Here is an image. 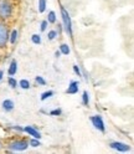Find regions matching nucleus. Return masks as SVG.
Instances as JSON below:
<instances>
[{
    "label": "nucleus",
    "mask_w": 134,
    "mask_h": 154,
    "mask_svg": "<svg viewBox=\"0 0 134 154\" xmlns=\"http://www.w3.org/2000/svg\"><path fill=\"white\" fill-rule=\"evenodd\" d=\"M13 14V5L9 0H0V19H9Z\"/></svg>",
    "instance_id": "nucleus-1"
},
{
    "label": "nucleus",
    "mask_w": 134,
    "mask_h": 154,
    "mask_svg": "<svg viewBox=\"0 0 134 154\" xmlns=\"http://www.w3.org/2000/svg\"><path fill=\"white\" fill-rule=\"evenodd\" d=\"M61 15H62V21H63L65 31L69 34L70 36H72V23H71V16H70L69 11H67L63 6H61Z\"/></svg>",
    "instance_id": "nucleus-2"
},
{
    "label": "nucleus",
    "mask_w": 134,
    "mask_h": 154,
    "mask_svg": "<svg viewBox=\"0 0 134 154\" xmlns=\"http://www.w3.org/2000/svg\"><path fill=\"white\" fill-rule=\"evenodd\" d=\"M9 41V30L5 24L0 23V49L6 46Z\"/></svg>",
    "instance_id": "nucleus-3"
},
{
    "label": "nucleus",
    "mask_w": 134,
    "mask_h": 154,
    "mask_svg": "<svg viewBox=\"0 0 134 154\" xmlns=\"http://www.w3.org/2000/svg\"><path fill=\"white\" fill-rule=\"evenodd\" d=\"M29 147V142L25 139H19V140H14L9 144V148L11 150H16V152H21L25 150Z\"/></svg>",
    "instance_id": "nucleus-4"
},
{
    "label": "nucleus",
    "mask_w": 134,
    "mask_h": 154,
    "mask_svg": "<svg viewBox=\"0 0 134 154\" xmlns=\"http://www.w3.org/2000/svg\"><path fill=\"white\" fill-rule=\"evenodd\" d=\"M91 122L98 131H101V132L106 131V127H104V123H103V119L101 116H93V117H91Z\"/></svg>",
    "instance_id": "nucleus-5"
},
{
    "label": "nucleus",
    "mask_w": 134,
    "mask_h": 154,
    "mask_svg": "<svg viewBox=\"0 0 134 154\" xmlns=\"http://www.w3.org/2000/svg\"><path fill=\"white\" fill-rule=\"evenodd\" d=\"M111 148L117 149L118 152H128V150L130 149L128 144L122 143V142H112V143H111Z\"/></svg>",
    "instance_id": "nucleus-6"
},
{
    "label": "nucleus",
    "mask_w": 134,
    "mask_h": 154,
    "mask_svg": "<svg viewBox=\"0 0 134 154\" xmlns=\"http://www.w3.org/2000/svg\"><path fill=\"white\" fill-rule=\"evenodd\" d=\"M24 131L29 134V136H31L32 138H37V139H40V138H41L40 132H39V131H36V129H35L34 127H31V126L25 127V128H24Z\"/></svg>",
    "instance_id": "nucleus-7"
},
{
    "label": "nucleus",
    "mask_w": 134,
    "mask_h": 154,
    "mask_svg": "<svg viewBox=\"0 0 134 154\" xmlns=\"http://www.w3.org/2000/svg\"><path fill=\"white\" fill-rule=\"evenodd\" d=\"M69 94H75V93H77L78 92V82H76V81H72L69 86V88H67L66 91Z\"/></svg>",
    "instance_id": "nucleus-8"
},
{
    "label": "nucleus",
    "mask_w": 134,
    "mask_h": 154,
    "mask_svg": "<svg viewBox=\"0 0 134 154\" xmlns=\"http://www.w3.org/2000/svg\"><path fill=\"white\" fill-rule=\"evenodd\" d=\"M16 71H17V62L15 60H13L11 63H10V66H9L8 73H9V76H14L16 73Z\"/></svg>",
    "instance_id": "nucleus-9"
},
{
    "label": "nucleus",
    "mask_w": 134,
    "mask_h": 154,
    "mask_svg": "<svg viewBox=\"0 0 134 154\" xmlns=\"http://www.w3.org/2000/svg\"><path fill=\"white\" fill-rule=\"evenodd\" d=\"M3 108L5 109V111H13V108H14V102L11 101V100H5L4 102H3Z\"/></svg>",
    "instance_id": "nucleus-10"
},
{
    "label": "nucleus",
    "mask_w": 134,
    "mask_h": 154,
    "mask_svg": "<svg viewBox=\"0 0 134 154\" xmlns=\"http://www.w3.org/2000/svg\"><path fill=\"white\" fill-rule=\"evenodd\" d=\"M60 52H61V54H63V55H69V54L71 52V50H70L69 45H66V44H62V45L60 46Z\"/></svg>",
    "instance_id": "nucleus-11"
},
{
    "label": "nucleus",
    "mask_w": 134,
    "mask_h": 154,
    "mask_svg": "<svg viewBox=\"0 0 134 154\" xmlns=\"http://www.w3.org/2000/svg\"><path fill=\"white\" fill-rule=\"evenodd\" d=\"M47 23H50V24H55V23H56V14H55V11H50V13H49Z\"/></svg>",
    "instance_id": "nucleus-12"
},
{
    "label": "nucleus",
    "mask_w": 134,
    "mask_h": 154,
    "mask_svg": "<svg viewBox=\"0 0 134 154\" xmlns=\"http://www.w3.org/2000/svg\"><path fill=\"white\" fill-rule=\"evenodd\" d=\"M9 36H10V37H9V41H10V44H15L16 38H17V31L16 30H13L11 34L9 35Z\"/></svg>",
    "instance_id": "nucleus-13"
},
{
    "label": "nucleus",
    "mask_w": 134,
    "mask_h": 154,
    "mask_svg": "<svg viewBox=\"0 0 134 154\" xmlns=\"http://www.w3.org/2000/svg\"><path fill=\"white\" fill-rule=\"evenodd\" d=\"M19 86H20L21 88H24V90H27L29 87H30V82H29L27 80H21L20 82H19Z\"/></svg>",
    "instance_id": "nucleus-14"
},
{
    "label": "nucleus",
    "mask_w": 134,
    "mask_h": 154,
    "mask_svg": "<svg viewBox=\"0 0 134 154\" xmlns=\"http://www.w3.org/2000/svg\"><path fill=\"white\" fill-rule=\"evenodd\" d=\"M46 9V0H39V13H44Z\"/></svg>",
    "instance_id": "nucleus-15"
},
{
    "label": "nucleus",
    "mask_w": 134,
    "mask_h": 154,
    "mask_svg": "<svg viewBox=\"0 0 134 154\" xmlns=\"http://www.w3.org/2000/svg\"><path fill=\"white\" fill-rule=\"evenodd\" d=\"M51 96H53V91H47V92H44L41 94V101H45L47 98H50Z\"/></svg>",
    "instance_id": "nucleus-16"
},
{
    "label": "nucleus",
    "mask_w": 134,
    "mask_h": 154,
    "mask_svg": "<svg viewBox=\"0 0 134 154\" xmlns=\"http://www.w3.org/2000/svg\"><path fill=\"white\" fill-rule=\"evenodd\" d=\"M31 40H32V42L34 44H36V45H39V44H41V37L37 35V34H34L32 36H31Z\"/></svg>",
    "instance_id": "nucleus-17"
},
{
    "label": "nucleus",
    "mask_w": 134,
    "mask_h": 154,
    "mask_svg": "<svg viewBox=\"0 0 134 154\" xmlns=\"http://www.w3.org/2000/svg\"><path fill=\"white\" fill-rule=\"evenodd\" d=\"M88 102H90V97H88V93L87 92H83V96H82V103L84 104V106H87L88 104Z\"/></svg>",
    "instance_id": "nucleus-18"
},
{
    "label": "nucleus",
    "mask_w": 134,
    "mask_h": 154,
    "mask_svg": "<svg viewBox=\"0 0 134 154\" xmlns=\"http://www.w3.org/2000/svg\"><path fill=\"white\" fill-rule=\"evenodd\" d=\"M30 146L31 147H39V146H41V143H40V140L37 138H34V139L30 140Z\"/></svg>",
    "instance_id": "nucleus-19"
},
{
    "label": "nucleus",
    "mask_w": 134,
    "mask_h": 154,
    "mask_svg": "<svg viewBox=\"0 0 134 154\" xmlns=\"http://www.w3.org/2000/svg\"><path fill=\"white\" fill-rule=\"evenodd\" d=\"M8 82H9V86H10V87H16V85H17V82H16V80L15 79H13V77H10V79L8 80Z\"/></svg>",
    "instance_id": "nucleus-20"
},
{
    "label": "nucleus",
    "mask_w": 134,
    "mask_h": 154,
    "mask_svg": "<svg viewBox=\"0 0 134 154\" xmlns=\"http://www.w3.org/2000/svg\"><path fill=\"white\" fill-rule=\"evenodd\" d=\"M35 81L37 82V83H39V85H41V86H44V85H46V81L42 79V77L41 76H37L36 77V79H35Z\"/></svg>",
    "instance_id": "nucleus-21"
},
{
    "label": "nucleus",
    "mask_w": 134,
    "mask_h": 154,
    "mask_svg": "<svg viewBox=\"0 0 134 154\" xmlns=\"http://www.w3.org/2000/svg\"><path fill=\"white\" fill-rule=\"evenodd\" d=\"M56 35H57V31L52 30V31H50V32H49V35H47V37H49V40H53V38L56 37Z\"/></svg>",
    "instance_id": "nucleus-22"
},
{
    "label": "nucleus",
    "mask_w": 134,
    "mask_h": 154,
    "mask_svg": "<svg viewBox=\"0 0 134 154\" xmlns=\"http://www.w3.org/2000/svg\"><path fill=\"white\" fill-rule=\"evenodd\" d=\"M50 114H51V116H60V114H61V109H60V108L53 109V111L50 112Z\"/></svg>",
    "instance_id": "nucleus-23"
},
{
    "label": "nucleus",
    "mask_w": 134,
    "mask_h": 154,
    "mask_svg": "<svg viewBox=\"0 0 134 154\" xmlns=\"http://www.w3.org/2000/svg\"><path fill=\"white\" fill-rule=\"evenodd\" d=\"M73 71H75V73L77 75V76H81V70H80V67L78 66H73Z\"/></svg>",
    "instance_id": "nucleus-24"
},
{
    "label": "nucleus",
    "mask_w": 134,
    "mask_h": 154,
    "mask_svg": "<svg viewBox=\"0 0 134 154\" xmlns=\"http://www.w3.org/2000/svg\"><path fill=\"white\" fill-rule=\"evenodd\" d=\"M47 24H49V23H47V20H44V21L41 23V31H45V30H46Z\"/></svg>",
    "instance_id": "nucleus-25"
},
{
    "label": "nucleus",
    "mask_w": 134,
    "mask_h": 154,
    "mask_svg": "<svg viewBox=\"0 0 134 154\" xmlns=\"http://www.w3.org/2000/svg\"><path fill=\"white\" fill-rule=\"evenodd\" d=\"M13 128H14V129H16V131H19V132H23V131H24V129H23V128H20V127H13Z\"/></svg>",
    "instance_id": "nucleus-26"
},
{
    "label": "nucleus",
    "mask_w": 134,
    "mask_h": 154,
    "mask_svg": "<svg viewBox=\"0 0 134 154\" xmlns=\"http://www.w3.org/2000/svg\"><path fill=\"white\" fill-rule=\"evenodd\" d=\"M55 55H56V56H57V57H59V56H60V55H61V52H60V51H56V54H55Z\"/></svg>",
    "instance_id": "nucleus-27"
},
{
    "label": "nucleus",
    "mask_w": 134,
    "mask_h": 154,
    "mask_svg": "<svg viewBox=\"0 0 134 154\" xmlns=\"http://www.w3.org/2000/svg\"><path fill=\"white\" fill-rule=\"evenodd\" d=\"M3 79V71H0V80Z\"/></svg>",
    "instance_id": "nucleus-28"
}]
</instances>
